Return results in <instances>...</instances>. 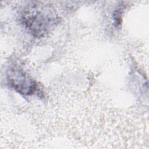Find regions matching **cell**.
Wrapping results in <instances>:
<instances>
[{
  "instance_id": "obj_2",
  "label": "cell",
  "mask_w": 149,
  "mask_h": 149,
  "mask_svg": "<svg viewBox=\"0 0 149 149\" xmlns=\"http://www.w3.org/2000/svg\"><path fill=\"white\" fill-rule=\"evenodd\" d=\"M24 19L27 27L32 33L37 36L45 33L51 23L50 18L45 17L41 13L38 14V12H36L34 14L29 13L26 15Z\"/></svg>"
},
{
  "instance_id": "obj_1",
  "label": "cell",
  "mask_w": 149,
  "mask_h": 149,
  "mask_svg": "<svg viewBox=\"0 0 149 149\" xmlns=\"http://www.w3.org/2000/svg\"><path fill=\"white\" fill-rule=\"evenodd\" d=\"M9 80L11 86L22 94H31L36 88V83L19 70L13 71L9 76Z\"/></svg>"
}]
</instances>
